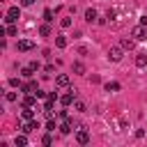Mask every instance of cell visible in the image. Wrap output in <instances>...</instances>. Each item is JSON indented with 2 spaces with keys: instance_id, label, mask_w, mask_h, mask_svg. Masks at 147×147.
<instances>
[{
  "instance_id": "obj_13",
  "label": "cell",
  "mask_w": 147,
  "mask_h": 147,
  "mask_svg": "<svg viewBox=\"0 0 147 147\" xmlns=\"http://www.w3.org/2000/svg\"><path fill=\"white\" fill-rule=\"evenodd\" d=\"M85 21L87 23H94L96 21V9H85Z\"/></svg>"
},
{
  "instance_id": "obj_7",
  "label": "cell",
  "mask_w": 147,
  "mask_h": 147,
  "mask_svg": "<svg viewBox=\"0 0 147 147\" xmlns=\"http://www.w3.org/2000/svg\"><path fill=\"white\" fill-rule=\"evenodd\" d=\"M34 129H39V122H37V119H30V122H25V124L21 126V131H23V133H32Z\"/></svg>"
},
{
  "instance_id": "obj_17",
  "label": "cell",
  "mask_w": 147,
  "mask_h": 147,
  "mask_svg": "<svg viewBox=\"0 0 147 147\" xmlns=\"http://www.w3.org/2000/svg\"><path fill=\"white\" fill-rule=\"evenodd\" d=\"M74 74L83 76V74H85V64H83V62H74Z\"/></svg>"
},
{
  "instance_id": "obj_30",
  "label": "cell",
  "mask_w": 147,
  "mask_h": 147,
  "mask_svg": "<svg viewBox=\"0 0 147 147\" xmlns=\"http://www.w3.org/2000/svg\"><path fill=\"white\" fill-rule=\"evenodd\" d=\"M32 2H34V0H21V7H30Z\"/></svg>"
},
{
  "instance_id": "obj_9",
  "label": "cell",
  "mask_w": 147,
  "mask_h": 147,
  "mask_svg": "<svg viewBox=\"0 0 147 147\" xmlns=\"http://www.w3.org/2000/svg\"><path fill=\"white\" fill-rule=\"evenodd\" d=\"M74 101H76V90H71L69 94H64V96L60 99V103H62V106H71Z\"/></svg>"
},
{
  "instance_id": "obj_18",
  "label": "cell",
  "mask_w": 147,
  "mask_h": 147,
  "mask_svg": "<svg viewBox=\"0 0 147 147\" xmlns=\"http://www.w3.org/2000/svg\"><path fill=\"white\" fill-rule=\"evenodd\" d=\"M5 32H7V34H9V37H16V34H18V28H16V25H14V23H9V25H7V30H5Z\"/></svg>"
},
{
  "instance_id": "obj_22",
  "label": "cell",
  "mask_w": 147,
  "mask_h": 147,
  "mask_svg": "<svg viewBox=\"0 0 147 147\" xmlns=\"http://www.w3.org/2000/svg\"><path fill=\"white\" fill-rule=\"evenodd\" d=\"M39 34H41V37H48V34H51V28H48V23L39 28Z\"/></svg>"
},
{
  "instance_id": "obj_12",
  "label": "cell",
  "mask_w": 147,
  "mask_h": 147,
  "mask_svg": "<svg viewBox=\"0 0 147 147\" xmlns=\"http://www.w3.org/2000/svg\"><path fill=\"white\" fill-rule=\"evenodd\" d=\"M34 103H37V94H34V92L25 94V99H23V106H34Z\"/></svg>"
},
{
  "instance_id": "obj_14",
  "label": "cell",
  "mask_w": 147,
  "mask_h": 147,
  "mask_svg": "<svg viewBox=\"0 0 147 147\" xmlns=\"http://www.w3.org/2000/svg\"><path fill=\"white\" fill-rule=\"evenodd\" d=\"M25 136H28V133L16 136V138H14V145H16V147H25V145H28V138H25Z\"/></svg>"
},
{
  "instance_id": "obj_24",
  "label": "cell",
  "mask_w": 147,
  "mask_h": 147,
  "mask_svg": "<svg viewBox=\"0 0 147 147\" xmlns=\"http://www.w3.org/2000/svg\"><path fill=\"white\" fill-rule=\"evenodd\" d=\"M55 129H60V126H55V119H48L46 122V131H55Z\"/></svg>"
},
{
  "instance_id": "obj_29",
  "label": "cell",
  "mask_w": 147,
  "mask_h": 147,
  "mask_svg": "<svg viewBox=\"0 0 147 147\" xmlns=\"http://www.w3.org/2000/svg\"><path fill=\"white\" fill-rule=\"evenodd\" d=\"M34 94H37V99H44V96H46V92H44V90H39V87L34 90Z\"/></svg>"
},
{
  "instance_id": "obj_27",
  "label": "cell",
  "mask_w": 147,
  "mask_h": 147,
  "mask_svg": "<svg viewBox=\"0 0 147 147\" xmlns=\"http://www.w3.org/2000/svg\"><path fill=\"white\" fill-rule=\"evenodd\" d=\"M5 99H7V101H16L18 96H16V92H7V94H5Z\"/></svg>"
},
{
  "instance_id": "obj_6",
  "label": "cell",
  "mask_w": 147,
  "mask_h": 147,
  "mask_svg": "<svg viewBox=\"0 0 147 147\" xmlns=\"http://www.w3.org/2000/svg\"><path fill=\"white\" fill-rule=\"evenodd\" d=\"M21 117H23L25 122L34 119V110H32V106H23V108H21Z\"/></svg>"
},
{
  "instance_id": "obj_26",
  "label": "cell",
  "mask_w": 147,
  "mask_h": 147,
  "mask_svg": "<svg viewBox=\"0 0 147 147\" xmlns=\"http://www.w3.org/2000/svg\"><path fill=\"white\" fill-rule=\"evenodd\" d=\"M60 25H62V28H71V18H69V16H67V18H62V21H60Z\"/></svg>"
},
{
  "instance_id": "obj_10",
  "label": "cell",
  "mask_w": 147,
  "mask_h": 147,
  "mask_svg": "<svg viewBox=\"0 0 147 147\" xmlns=\"http://www.w3.org/2000/svg\"><path fill=\"white\" fill-rule=\"evenodd\" d=\"M136 67H138V69L147 67V53H138V55H136Z\"/></svg>"
},
{
  "instance_id": "obj_21",
  "label": "cell",
  "mask_w": 147,
  "mask_h": 147,
  "mask_svg": "<svg viewBox=\"0 0 147 147\" xmlns=\"http://www.w3.org/2000/svg\"><path fill=\"white\" fill-rule=\"evenodd\" d=\"M44 21H46V23L53 21V9H44Z\"/></svg>"
},
{
  "instance_id": "obj_15",
  "label": "cell",
  "mask_w": 147,
  "mask_h": 147,
  "mask_svg": "<svg viewBox=\"0 0 147 147\" xmlns=\"http://www.w3.org/2000/svg\"><path fill=\"white\" fill-rule=\"evenodd\" d=\"M55 46H57V48H67V37H64V34H57V37H55Z\"/></svg>"
},
{
  "instance_id": "obj_28",
  "label": "cell",
  "mask_w": 147,
  "mask_h": 147,
  "mask_svg": "<svg viewBox=\"0 0 147 147\" xmlns=\"http://www.w3.org/2000/svg\"><path fill=\"white\" fill-rule=\"evenodd\" d=\"M9 85H11V87H21V80H18V78H9Z\"/></svg>"
},
{
  "instance_id": "obj_3",
  "label": "cell",
  "mask_w": 147,
  "mask_h": 147,
  "mask_svg": "<svg viewBox=\"0 0 147 147\" xmlns=\"http://www.w3.org/2000/svg\"><path fill=\"white\" fill-rule=\"evenodd\" d=\"M131 37H133L136 41H142V39H147V32H145V25H140V23H138V25H136V28L131 30Z\"/></svg>"
},
{
  "instance_id": "obj_25",
  "label": "cell",
  "mask_w": 147,
  "mask_h": 147,
  "mask_svg": "<svg viewBox=\"0 0 147 147\" xmlns=\"http://www.w3.org/2000/svg\"><path fill=\"white\" fill-rule=\"evenodd\" d=\"M53 142V138H51V133H46V136H41V145H51Z\"/></svg>"
},
{
  "instance_id": "obj_4",
  "label": "cell",
  "mask_w": 147,
  "mask_h": 147,
  "mask_svg": "<svg viewBox=\"0 0 147 147\" xmlns=\"http://www.w3.org/2000/svg\"><path fill=\"white\" fill-rule=\"evenodd\" d=\"M16 48H18V53H28V51L34 48V41H30V39H21V41L16 44Z\"/></svg>"
},
{
  "instance_id": "obj_20",
  "label": "cell",
  "mask_w": 147,
  "mask_h": 147,
  "mask_svg": "<svg viewBox=\"0 0 147 147\" xmlns=\"http://www.w3.org/2000/svg\"><path fill=\"white\" fill-rule=\"evenodd\" d=\"M74 108H76L78 113H85V110H87V108H85V103H83V101H78V99L74 101Z\"/></svg>"
},
{
  "instance_id": "obj_11",
  "label": "cell",
  "mask_w": 147,
  "mask_h": 147,
  "mask_svg": "<svg viewBox=\"0 0 147 147\" xmlns=\"http://www.w3.org/2000/svg\"><path fill=\"white\" fill-rule=\"evenodd\" d=\"M119 46H122L124 51H133V46H136V39H122V41H119Z\"/></svg>"
},
{
  "instance_id": "obj_8",
  "label": "cell",
  "mask_w": 147,
  "mask_h": 147,
  "mask_svg": "<svg viewBox=\"0 0 147 147\" xmlns=\"http://www.w3.org/2000/svg\"><path fill=\"white\" fill-rule=\"evenodd\" d=\"M69 83H71V80H69L67 74H57V78H55V85H57V87H69Z\"/></svg>"
},
{
  "instance_id": "obj_16",
  "label": "cell",
  "mask_w": 147,
  "mask_h": 147,
  "mask_svg": "<svg viewBox=\"0 0 147 147\" xmlns=\"http://www.w3.org/2000/svg\"><path fill=\"white\" fill-rule=\"evenodd\" d=\"M103 87H106V92H117V90H119V83H115V80H108Z\"/></svg>"
},
{
  "instance_id": "obj_23",
  "label": "cell",
  "mask_w": 147,
  "mask_h": 147,
  "mask_svg": "<svg viewBox=\"0 0 147 147\" xmlns=\"http://www.w3.org/2000/svg\"><path fill=\"white\" fill-rule=\"evenodd\" d=\"M32 71H34L32 67H25V69H21V76H23V78H30V76H32Z\"/></svg>"
},
{
  "instance_id": "obj_31",
  "label": "cell",
  "mask_w": 147,
  "mask_h": 147,
  "mask_svg": "<svg viewBox=\"0 0 147 147\" xmlns=\"http://www.w3.org/2000/svg\"><path fill=\"white\" fill-rule=\"evenodd\" d=\"M140 25H147V16H140Z\"/></svg>"
},
{
  "instance_id": "obj_1",
  "label": "cell",
  "mask_w": 147,
  "mask_h": 147,
  "mask_svg": "<svg viewBox=\"0 0 147 147\" xmlns=\"http://www.w3.org/2000/svg\"><path fill=\"white\" fill-rule=\"evenodd\" d=\"M21 18V7H9L7 9V16H5V23L9 25V23H16Z\"/></svg>"
},
{
  "instance_id": "obj_5",
  "label": "cell",
  "mask_w": 147,
  "mask_h": 147,
  "mask_svg": "<svg viewBox=\"0 0 147 147\" xmlns=\"http://www.w3.org/2000/svg\"><path fill=\"white\" fill-rule=\"evenodd\" d=\"M78 129H80V131L76 133V142H78V145H87V142H90V133H87L83 126H78Z\"/></svg>"
},
{
  "instance_id": "obj_19",
  "label": "cell",
  "mask_w": 147,
  "mask_h": 147,
  "mask_svg": "<svg viewBox=\"0 0 147 147\" xmlns=\"http://www.w3.org/2000/svg\"><path fill=\"white\" fill-rule=\"evenodd\" d=\"M69 131H71V122H69V119H64V122H62V126H60V133H64V136H67Z\"/></svg>"
},
{
  "instance_id": "obj_2",
  "label": "cell",
  "mask_w": 147,
  "mask_h": 147,
  "mask_svg": "<svg viewBox=\"0 0 147 147\" xmlns=\"http://www.w3.org/2000/svg\"><path fill=\"white\" fill-rule=\"evenodd\" d=\"M122 57H124V48H122V46H110V48H108V60L119 62Z\"/></svg>"
}]
</instances>
